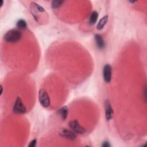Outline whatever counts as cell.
Wrapping results in <instances>:
<instances>
[{
  "instance_id": "cell-1",
  "label": "cell",
  "mask_w": 147,
  "mask_h": 147,
  "mask_svg": "<svg viewBox=\"0 0 147 147\" xmlns=\"http://www.w3.org/2000/svg\"><path fill=\"white\" fill-rule=\"evenodd\" d=\"M22 38V33L19 30L11 29L7 31L4 35V40L9 43H14L19 41Z\"/></svg>"
},
{
  "instance_id": "cell-2",
  "label": "cell",
  "mask_w": 147,
  "mask_h": 147,
  "mask_svg": "<svg viewBox=\"0 0 147 147\" xmlns=\"http://www.w3.org/2000/svg\"><path fill=\"white\" fill-rule=\"evenodd\" d=\"M38 100L40 105L45 108L50 106V99L49 95L45 90L41 88L38 92Z\"/></svg>"
},
{
  "instance_id": "cell-3",
  "label": "cell",
  "mask_w": 147,
  "mask_h": 147,
  "mask_svg": "<svg viewBox=\"0 0 147 147\" xmlns=\"http://www.w3.org/2000/svg\"><path fill=\"white\" fill-rule=\"evenodd\" d=\"M13 111L14 113L18 114H23L26 112V109L24 106L21 98L17 97L13 107Z\"/></svg>"
},
{
  "instance_id": "cell-4",
  "label": "cell",
  "mask_w": 147,
  "mask_h": 147,
  "mask_svg": "<svg viewBox=\"0 0 147 147\" xmlns=\"http://www.w3.org/2000/svg\"><path fill=\"white\" fill-rule=\"evenodd\" d=\"M68 125L73 131L78 134H83L86 132V130L83 127L77 120H71L68 123Z\"/></svg>"
},
{
  "instance_id": "cell-5",
  "label": "cell",
  "mask_w": 147,
  "mask_h": 147,
  "mask_svg": "<svg viewBox=\"0 0 147 147\" xmlns=\"http://www.w3.org/2000/svg\"><path fill=\"white\" fill-rule=\"evenodd\" d=\"M59 135L66 139L74 141L76 138V134L72 130H68L66 128H61L59 131Z\"/></svg>"
},
{
  "instance_id": "cell-6",
  "label": "cell",
  "mask_w": 147,
  "mask_h": 147,
  "mask_svg": "<svg viewBox=\"0 0 147 147\" xmlns=\"http://www.w3.org/2000/svg\"><path fill=\"white\" fill-rule=\"evenodd\" d=\"M103 77L104 81L107 83H110L111 80L112 68H111V66L109 64H105L103 67Z\"/></svg>"
},
{
  "instance_id": "cell-7",
  "label": "cell",
  "mask_w": 147,
  "mask_h": 147,
  "mask_svg": "<svg viewBox=\"0 0 147 147\" xmlns=\"http://www.w3.org/2000/svg\"><path fill=\"white\" fill-rule=\"evenodd\" d=\"M105 114L106 119L107 121H110L112 119L114 114V111L111 105L109 100H106L105 101Z\"/></svg>"
},
{
  "instance_id": "cell-8",
  "label": "cell",
  "mask_w": 147,
  "mask_h": 147,
  "mask_svg": "<svg viewBox=\"0 0 147 147\" xmlns=\"http://www.w3.org/2000/svg\"><path fill=\"white\" fill-rule=\"evenodd\" d=\"M95 41L96 45V47L99 49H103L105 47V42L99 34H96L95 35Z\"/></svg>"
},
{
  "instance_id": "cell-9",
  "label": "cell",
  "mask_w": 147,
  "mask_h": 147,
  "mask_svg": "<svg viewBox=\"0 0 147 147\" xmlns=\"http://www.w3.org/2000/svg\"><path fill=\"white\" fill-rule=\"evenodd\" d=\"M58 114L60 116L63 121H65L68 116V109L67 106H63L57 110Z\"/></svg>"
},
{
  "instance_id": "cell-10",
  "label": "cell",
  "mask_w": 147,
  "mask_h": 147,
  "mask_svg": "<svg viewBox=\"0 0 147 147\" xmlns=\"http://www.w3.org/2000/svg\"><path fill=\"white\" fill-rule=\"evenodd\" d=\"M108 16L107 15H106L105 16H103L99 21V22L98 23L97 25H96V28L98 30H101L102 29L105 25L106 24L107 21H108Z\"/></svg>"
},
{
  "instance_id": "cell-11",
  "label": "cell",
  "mask_w": 147,
  "mask_h": 147,
  "mask_svg": "<svg viewBox=\"0 0 147 147\" xmlns=\"http://www.w3.org/2000/svg\"><path fill=\"white\" fill-rule=\"evenodd\" d=\"M98 18V13L96 11H93L89 18V24L90 25H94L96 23Z\"/></svg>"
},
{
  "instance_id": "cell-12",
  "label": "cell",
  "mask_w": 147,
  "mask_h": 147,
  "mask_svg": "<svg viewBox=\"0 0 147 147\" xmlns=\"http://www.w3.org/2000/svg\"><path fill=\"white\" fill-rule=\"evenodd\" d=\"M16 26L17 29L20 30H25L27 28V24L26 21L23 20V19H20L19 20L16 24Z\"/></svg>"
},
{
  "instance_id": "cell-13",
  "label": "cell",
  "mask_w": 147,
  "mask_h": 147,
  "mask_svg": "<svg viewBox=\"0 0 147 147\" xmlns=\"http://www.w3.org/2000/svg\"><path fill=\"white\" fill-rule=\"evenodd\" d=\"M64 2V1L60 0H54L52 2V7L53 9H57L61 6V5Z\"/></svg>"
},
{
  "instance_id": "cell-14",
  "label": "cell",
  "mask_w": 147,
  "mask_h": 147,
  "mask_svg": "<svg viewBox=\"0 0 147 147\" xmlns=\"http://www.w3.org/2000/svg\"><path fill=\"white\" fill-rule=\"evenodd\" d=\"M36 143H37V140L36 139H34V140H32L30 142L28 146L29 147H34V146H36Z\"/></svg>"
},
{
  "instance_id": "cell-15",
  "label": "cell",
  "mask_w": 147,
  "mask_h": 147,
  "mask_svg": "<svg viewBox=\"0 0 147 147\" xmlns=\"http://www.w3.org/2000/svg\"><path fill=\"white\" fill-rule=\"evenodd\" d=\"M110 146L111 145H110L109 142L107 141H104L102 144V146H103V147H110Z\"/></svg>"
},
{
  "instance_id": "cell-16",
  "label": "cell",
  "mask_w": 147,
  "mask_h": 147,
  "mask_svg": "<svg viewBox=\"0 0 147 147\" xmlns=\"http://www.w3.org/2000/svg\"><path fill=\"white\" fill-rule=\"evenodd\" d=\"M146 87H145V88H144V98H145V100H146Z\"/></svg>"
},
{
  "instance_id": "cell-17",
  "label": "cell",
  "mask_w": 147,
  "mask_h": 147,
  "mask_svg": "<svg viewBox=\"0 0 147 147\" xmlns=\"http://www.w3.org/2000/svg\"><path fill=\"white\" fill-rule=\"evenodd\" d=\"M3 92V87L2 85H1V95H2Z\"/></svg>"
}]
</instances>
